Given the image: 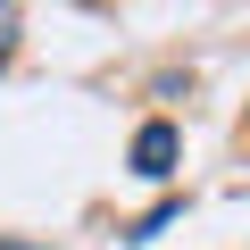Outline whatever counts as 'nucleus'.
Listing matches in <instances>:
<instances>
[{"label":"nucleus","mask_w":250,"mask_h":250,"mask_svg":"<svg viewBox=\"0 0 250 250\" xmlns=\"http://www.w3.org/2000/svg\"><path fill=\"white\" fill-rule=\"evenodd\" d=\"M17 25H25V17L9 9V0H0V67H9V50H17Z\"/></svg>","instance_id":"obj_2"},{"label":"nucleus","mask_w":250,"mask_h":250,"mask_svg":"<svg viewBox=\"0 0 250 250\" xmlns=\"http://www.w3.org/2000/svg\"><path fill=\"white\" fill-rule=\"evenodd\" d=\"M175 159H184V134H175L167 117H150L142 134H134V175H142V184H167V175H175Z\"/></svg>","instance_id":"obj_1"}]
</instances>
